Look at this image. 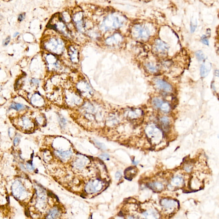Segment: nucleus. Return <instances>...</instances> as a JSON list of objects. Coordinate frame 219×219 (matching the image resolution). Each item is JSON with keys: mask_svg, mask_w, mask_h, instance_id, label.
<instances>
[{"mask_svg": "<svg viewBox=\"0 0 219 219\" xmlns=\"http://www.w3.org/2000/svg\"><path fill=\"white\" fill-rule=\"evenodd\" d=\"M96 144L97 145V146L100 147V148H101V149H104V148H105V145H104L103 143H99V142H98L97 141L96 142Z\"/></svg>", "mask_w": 219, "mask_h": 219, "instance_id": "obj_32", "label": "nucleus"}, {"mask_svg": "<svg viewBox=\"0 0 219 219\" xmlns=\"http://www.w3.org/2000/svg\"><path fill=\"white\" fill-rule=\"evenodd\" d=\"M19 125L21 128L25 130L29 131L33 127V123L28 117H23L19 121Z\"/></svg>", "mask_w": 219, "mask_h": 219, "instance_id": "obj_6", "label": "nucleus"}, {"mask_svg": "<svg viewBox=\"0 0 219 219\" xmlns=\"http://www.w3.org/2000/svg\"><path fill=\"white\" fill-rule=\"evenodd\" d=\"M142 111L139 109H132L127 113V117L131 119H135L141 117Z\"/></svg>", "mask_w": 219, "mask_h": 219, "instance_id": "obj_11", "label": "nucleus"}, {"mask_svg": "<svg viewBox=\"0 0 219 219\" xmlns=\"http://www.w3.org/2000/svg\"><path fill=\"white\" fill-rule=\"evenodd\" d=\"M59 215V211L57 208H54L50 211L47 218L48 219H56Z\"/></svg>", "mask_w": 219, "mask_h": 219, "instance_id": "obj_15", "label": "nucleus"}, {"mask_svg": "<svg viewBox=\"0 0 219 219\" xmlns=\"http://www.w3.org/2000/svg\"><path fill=\"white\" fill-rule=\"evenodd\" d=\"M197 58L199 61H203L204 59V56L202 52L201 51H197L195 53Z\"/></svg>", "mask_w": 219, "mask_h": 219, "instance_id": "obj_23", "label": "nucleus"}, {"mask_svg": "<svg viewBox=\"0 0 219 219\" xmlns=\"http://www.w3.org/2000/svg\"><path fill=\"white\" fill-rule=\"evenodd\" d=\"M191 170H192V167H191V166H190V165H188L187 166H186L185 168V170L187 172H190Z\"/></svg>", "mask_w": 219, "mask_h": 219, "instance_id": "obj_35", "label": "nucleus"}, {"mask_svg": "<svg viewBox=\"0 0 219 219\" xmlns=\"http://www.w3.org/2000/svg\"><path fill=\"white\" fill-rule=\"evenodd\" d=\"M104 185V182L101 180L96 179L88 183L85 190L87 193H94L101 190Z\"/></svg>", "mask_w": 219, "mask_h": 219, "instance_id": "obj_2", "label": "nucleus"}, {"mask_svg": "<svg viewBox=\"0 0 219 219\" xmlns=\"http://www.w3.org/2000/svg\"><path fill=\"white\" fill-rule=\"evenodd\" d=\"M20 167L21 170H23V171H26L27 169H26V167H25V166H24V165L22 164L21 163L20 164Z\"/></svg>", "mask_w": 219, "mask_h": 219, "instance_id": "obj_36", "label": "nucleus"}, {"mask_svg": "<svg viewBox=\"0 0 219 219\" xmlns=\"http://www.w3.org/2000/svg\"><path fill=\"white\" fill-rule=\"evenodd\" d=\"M25 14H20V15H19V16H18V21L21 22V21H22L25 19Z\"/></svg>", "mask_w": 219, "mask_h": 219, "instance_id": "obj_31", "label": "nucleus"}, {"mask_svg": "<svg viewBox=\"0 0 219 219\" xmlns=\"http://www.w3.org/2000/svg\"><path fill=\"white\" fill-rule=\"evenodd\" d=\"M211 64L210 62L205 61L200 67V74L202 78L207 76L211 69Z\"/></svg>", "mask_w": 219, "mask_h": 219, "instance_id": "obj_9", "label": "nucleus"}, {"mask_svg": "<svg viewBox=\"0 0 219 219\" xmlns=\"http://www.w3.org/2000/svg\"><path fill=\"white\" fill-rule=\"evenodd\" d=\"M99 157L101 159L103 160H108L109 159V156L108 154L103 153L99 155Z\"/></svg>", "mask_w": 219, "mask_h": 219, "instance_id": "obj_27", "label": "nucleus"}, {"mask_svg": "<svg viewBox=\"0 0 219 219\" xmlns=\"http://www.w3.org/2000/svg\"><path fill=\"white\" fill-rule=\"evenodd\" d=\"M26 168L28 171L30 172H32L34 170L35 168H34L33 163L31 161H30V162L28 161L26 163Z\"/></svg>", "mask_w": 219, "mask_h": 219, "instance_id": "obj_24", "label": "nucleus"}, {"mask_svg": "<svg viewBox=\"0 0 219 219\" xmlns=\"http://www.w3.org/2000/svg\"><path fill=\"white\" fill-rule=\"evenodd\" d=\"M143 219H158L157 213L153 210H148L143 213Z\"/></svg>", "mask_w": 219, "mask_h": 219, "instance_id": "obj_13", "label": "nucleus"}, {"mask_svg": "<svg viewBox=\"0 0 219 219\" xmlns=\"http://www.w3.org/2000/svg\"><path fill=\"white\" fill-rule=\"evenodd\" d=\"M201 41L203 44H205L206 45H209V41L208 40L206 36L205 35H203L201 38Z\"/></svg>", "mask_w": 219, "mask_h": 219, "instance_id": "obj_26", "label": "nucleus"}, {"mask_svg": "<svg viewBox=\"0 0 219 219\" xmlns=\"http://www.w3.org/2000/svg\"><path fill=\"white\" fill-rule=\"evenodd\" d=\"M190 27H191V33H193V32H194L197 26H195V25H194L193 24H191V25H190Z\"/></svg>", "mask_w": 219, "mask_h": 219, "instance_id": "obj_34", "label": "nucleus"}, {"mask_svg": "<svg viewBox=\"0 0 219 219\" xmlns=\"http://www.w3.org/2000/svg\"><path fill=\"white\" fill-rule=\"evenodd\" d=\"M155 84L159 89L163 91L170 92L172 90V87L170 84L162 80L158 79L155 81Z\"/></svg>", "mask_w": 219, "mask_h": 219, "instance_id": "obj_8", "label": "nucleus"}, {"mask_svg": "<svg viewBox=\"0 0 219 219\" xmlns=\"http://www.w3.org/2000/svg\"><path fill=\"white\" fill-rule=\"evenodd\" d=\"M161 204L165 211L167 213H172L176 207V202L173 199H165L161 201Z\"/></svg>", "mask_w": 219, "mask_h": 219, "instance_id": "obj_5", "label": "nucleus"}, {"mask_svg": "<svg viewBox=\"0 0 219 219\" xmlns=\"http://www.w3.org/2000/svg\"><path fill=\"white\" fill-rule=\"evenodd\" d=\"M59 122H60V126L62 127H64V126H65L66 122L65 119L62 116H60V117L59 118Z\"/></svg>", "mask_w": 219, "mask_h": 219, "instance_id": "obj_25", "label": "nucleus"}, {"mask_svg": "<svg viewBox=\"0 0 219 219\" xmlns=\"http://www.w3.org/2000/svg\"><path fill=\"white\" fill-rule=\"evenodd\" d=\"M32 82L34 84H38L39 83V81L36 79H33L32 80Z\"/></svg>", "mask_w": 219, "mask_h": 219, "instance_id": "obj_37", "label": "nucleus"}, {"mask_svg": "<svg viewBox=\"0 0 219 219\" xmlns=\"http://www.w3.org/2000/svg\"><path fill=\"white\" fill-rule=\"evenodd\" d=\"M19 34V33H18V32H16L13 35V37L15 38V37H16Z\"/></svg>", "mask_w": 219, "mask_h": 219, "instance_id": "obj_38", "label": "nucleus"}, {"mask_svg": "<svg viewBox=\"0 0 219 219\" xmlns=\"http://www.w3.org/2000/svg\"><path fill=\"white\" fill-rule=\"evenodd\" d=\"M136 173H137V172H136V169H135L134 168L131 167L126 169L125 171V177L126 178V179L130 180L132 179V178L136 175Z\"/></svg>", "mask_w": 219, "mask_h": 219, "instance_id": "obj_14", "label": "nucleus"}, {"mask_svg": "<svg viewBox=\"0 0 219 219\" xmlns=\"http://www.w3.org/2000/svg\"><path fill=\"white\" fill-rule=\"evenodd\" d=\"M1 15H0V18H1Z\"/></svg>", "mask_w": 219, "mask_h": 219, "instance_id": "obj_40", "label": "nucleus"}, {"mask_svg": "<svg viewBox=\"0 0 219 219\" xmlns=\"http://www.w3.org/2000/svg\"><path fill=\"white\" fill-rule=\"evenodd\" d=\"M10 109H14L16 111L24 110L26 108V106L22 104L14 102L10 106Z\"/></svg>", "mask_w": 219, "mask_h": 219, "instance_id": "obj_16", "label": "nucleus"}, {"mask_svg": "<svg viewBox=\"0 0 219 219\" xmlns=\"http://www.w3.org/2000/svg\"><path fill=\"white\" fill-rule=\"evenodd\" d=\"M149 186L151 189L155 191H161L163 188V185L159 182L150 184Z\"/></svg>", "mask_w": 219, "mask_h": 219, "instance_id": "obj_18", "label": "nucleus"}, {"mask_svg": "<svg viewBox=\"0 0 219 219\" xmlns=\"http://www.w3.org/2000/svg\"><path fill=\"white\" fill-rule=\"evenodd\" d=\"M12 193L15 198L23 199L26 196V191L21 182L18 180L16 181L12 184L11 187Z\"/></svg>", "mask_w": 219, "mask_h": 219, "instance_id": "obj_1", "label": "nucleus"}, {"mask_svg": "<svg viewBox=\"0 0 219 219\" xmlns=\"http://www.w3.org/2000/svg\"><path fill=\"white\" fill-rule=\"evenodd\" d=\"M31 103L33 105L36 106H40L43 104V100L39 96L34 95L31 98Z\"/></svg>", "mask_w": 219, "mask_h": 219, "instance_id": "obj_17", "label": "nucleus"}, {"mask_svg": "<svg viewBox=\"0 0 219 219\" xmlns=\"http://www.w3.org/2000/svg\"><path fill=\"white\" fill-rule=\"evenodd\" d=\"M172 182L173 184H175V185H181L183 182V179L181 177L176 176L173 179Z\"/></svg>", "mask_w": 219, "mask_h": 219, "instance_id": "obj_19", "label": "nucleus"}, {"mask_svg": "<svg viewBox=\"0 0 219 219\" xmlns=\"http://www.w3.org/2000/svg\"><path fill=\"white\" fill-rule=\"evenodd\" d=\"M147 135L154 140L155 143H157L162 138V132L161 130L155 125H150L146 128Z\"/></svg>", "mask_w": 219, "mask_h": 219, "instance_id": "obj_3", "label": "nucleus"}, {"mask_svg": "<svg viewBox=\"0 0 219 219\" xmlns=\"http://www.w3.org/2000/svg\"><path fill=\"white\" fill-rule=\"evenodd\" d=\"M161 109L162 111L164 112H168L170 110V106L167 103H163L161 106Z\"/></svg>", "mask_w": 219, "mask_h": 219, "instance_id": "obj_22", "label": "nucleus"}, {"mask_svg": "<svg viewBox=\"0 0 219 219\" xmlns=\"http://www.w3.org/2000/svg\"><path fill=\"white\" fill-rule=\"evenodd\" d=\"M161 122L162 123L163 126L164 128H168L169 125H170V121L168 118L166 117H164L161 119Z\"/></svg>", "mask_w": 219, "mask_h": 219, "instance_id": "obj_20", "label": "nucleus"}, {"mask_svg": "<svg viewBox=\"0 0 219 219\" xmlns=\"http://www.w3.org/2000/svg\"><path fill=\"white\" fill-rule=\"evenodd\" d=\"M20 139L18 137H16L15 138H14L13 142V144L14 146H16L18 145L19 144V142H20Z\"/></svg>", "mask_w": 219, "mask_h": 219, "instance_id": "obj_30", "label": "nucleus"}, {"mask_svg": "<svg viewBox=\"0 0 219 219\" xmlns=\"http://www.w3.org/2000/svg\"><path fill=\"white\" fill-rule=\"evenodd\" d=\"M1 89H2V88H1V86H0V91H1Z\"/></svg>", "mask_w": 219, "mask_h": 219, "instance_id": "obj_39", "label": "nucleus"}, {"mask_svg": "<svg viewBox=\"0 0 219 219\" xmlns=\"http://www.w3.org/2000/svg\"><path fill=\"white\" fill-rule=\"evenodd\" d=\"M10 39H11V37H10V36H9L7 37L3 41V45L4 46H7V45H8V44L10 42Z\"/></svg>", "mask_w": 219, "mask_h": 219, "instance_id": "obj_28", "label": "nucleus"}, {"mask_svg": "<svg viewBox=\"0 0 219 219\" xmlns=\"http://www.w3.org/2000/svg\"><path fill=\"white\" fill-rule=\"evenodd\" d=\"M86 164V159L84 157H79L77 159L73 164V166L75 168L81 169Z\"/></svg>", "mask_w": 219, "mask_h": 219, "instance_id": "obj_12", "label": "nucleus"}, {"mask_svg": "<svg viewBox=\"0 0 219 219\" xmlns=\"http://www.w3.org/2000/svg\"><path fill=\"white\" fill-rule=\"evenodd\" d=\"M134 34L137 38L146 40L150 36V30L147 27L143 25H137L134 27Z\"/></svg>", "mask_w": 219, "mask_h": 219, "instance_id": "obj_4", "label": "nucleus"}, {"mask_svg": "<svg viewBox=\"0 0 219 219\" xmlns=\"http://www.w3.org/2000/svg\"><path fill=\"white\" fill-rule=\"evenodd\" d=\"M152 102H153V104L154 106L156 107V108L161 107L163 103V101L161 99H159L158 98H154Z\"/></svg>", "mask_w": 219, "mask_h": 219, "instance_id": "obj_21", "label": "nucleus"}, {"mask_svg": "<svg viewBox=\"0 0 219 219\" xmlns=\"http://www.w3.org/2000/svg\"><path fill=\"white\" fill-rule=\"evenodd\" d=\"M122 175L121 173L120 172H117L116 173V175H115V177H116V179H117L118 180L121 179V178L122 177Z\"/></svg>", "mask_w": 219, "mask_h": 219, "instance_id": "obj_33", "label": "nucleus"}, {"mask_svg": "<svg viewBox=\"0 0 219 219\" xmlns=\"http://www.w3.org/2000/svg\"><path fill=\"white\" fill-rule=\"evenodd\" d=\"M56 155L60 159L66 160L71 157L72 155V152L70 150L63 151L57 150L55 152Z\"/></svg>", "mask_w": 219, "mask_h": 219, "instance_id": "obj_10", "label": "nucleus"}, {"mask_svg": "<svg viewBox=\"0 0 219 219\" xmlns=\"http://www.w3.org/2000/svg\"><path fill=\"white\" fill-rule=\"evenodd\" d=\"M155 48L156 51L161 54H166L168 51L167 45L159 39L155 41Z\"/></svg>", "mask_w": 219, "mask_h": 219, "instance_id": "obj_7", "label": "nucleus"}, {"mask_svg": "<svg viewBox=\"0 0 219 219\" xmlns=\"http://www.w3.org/2000/svg\"><path fill=\"white\" fill-rule=\"evenodd\" d=\"M146 66H147L148 69L150 70V71H151V72H155V71H156V68L155 66H153V65H152V64H150V63L147 64Z\"/></svg>", "mask_w": 219, "mask_h": 219, "instance_id": "obj_29", "label": "nucleus"}]
</instances>
